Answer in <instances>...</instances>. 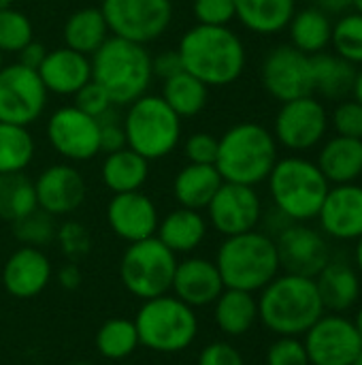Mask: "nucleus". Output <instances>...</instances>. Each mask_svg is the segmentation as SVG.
Instances as JSON below:
<instances>
[{"label":"nucleus","instance_id":"f257e3e1","mask_svg":"<svg viewBox=\"0 0 362 365\" xmlns=\"http://www.w3.org/2000/svg\"><path fill=\"white\" fill-rule=\"evenodd\" d=\"M177 51L183 71L201 79L207 88L235 83L245 68V45L228 26H203L186 30Z\"/></svg>","mask_w":362,"mask_h":365},{"label":"nucleus","instance_id":"f03ea898","mask_svg":"<svg viewBox=\"0 0 362 365\" xmlns=\"http://www.w3.org/2000/svg\"><path fill=\"white\" fill-rule=\"evenodd\" d=\"M324 312L314 278L275 276L258 297V319L275 336L299 338Z\"/></svg>","mask_w":362,"mask_h":365},{"label":"nucleus","instance_id":"7ed1b4c3","mask_svg":"<svg viewBox=\"0 0 362 365\" xmlns=\"http://www.w3.org/2000/svg\"><path fill=\"white\" fill-rule=\"evenodd\" d=\"M92 81H96L113 105H130L147 94L154 79L151 56L141 43L109 36L92 56Z\"/></svg>","mask_w":362,"mask_h":365},{"label":"nucleus","instance_id":"20e7f679","mask_svg":"<svg viewBox=\"0 0 362 365\" xmlns=\"http://www.w3.org/2000/svg\"><path fill=\"white\" fill-rule=\"evenodd\" d=\"M275 163L277 141L262 124L241 122L220 137L215 169L224 182L256 186L269 178Z\"/></svg>","mask_w":362,"mask_h":365},{"label":"nucleus","instance_id":"39448f33","mask_svg":"<svg viewBox=\"0 0 362 365\" xmlns=\"http://www.w3.org/2000/svg\"><path fill=\"white\" fill-rule=\"evenodd\" d=\"M215 265L226 289L247 293L262 291L280 274L275 240L256 229L224 237L218 248Z\"/></svg>","mask_w":362,"mask_h":365},{"label":"nucleus","instance_id":"423d86ee","mask_svg":"<svg viewBox=\"0 0 362 365\" xmlns=\"http://www.w3.org/2000/svg\"><path fill=\"white\" fill-rule=\"evenodd\" d=\"M267 182L277 212L292 222L318 218L331 188L318 165L301 156L277 160Z\"/></svg>","mask_w":362,"mask_h":365},{"label":"nucleus","instance_id":"0eeeda50","mask_svg":"<svg viewBox=\"0 0 362 365\" xmlns=\"http://www.w3.org/2000/svg\"><path fill=\"white\" fill-rule=\"evenodd\" d=\"M139 344L162 355H175L190 349L198 336L194 308L175 295H160L143 302L134 317Z\"/></svg>","mask_w":362,"mask_h":365},{"label":"nucleus","instance_id":"6e6552de","mask_svg":"<svg viewBox=\"0 0 362 365\" xmlns=\"http://www.w3.org/2000/svg\"><path fill=\"white\" fill-rule=\"evenodd\" d=\"M122 126L126 145L147 160L166 158L181 141V118L156 94L130 103Z\"/></svg>","mask_w":362,"mask_h":365},{"label":"nucleus","instance_id":"1a4fd4ad","mask_svg":"<svg viewBox=\"0 0 362 365\" xmlns=\"http://www.w3.org/2000/svg\"><path fill=\"white\" fill-rule=\"evenodd\" d=\"M177 263V255L154 235L128 244L119 261V278L130 295L147 302L171 291Z\"/></svg>","mask_w":362,"mask_h":365},{"label":"nucleus","instance_id":"9d476101","mask_svg":"<svg viewBox=\"0 0 362 365\" xmlns=\"http://www.w3.org/2000/svg\"><path fill=\"white\" fill-rule=\"evenodd\" d=\"M100 11L111 36L147 45L173 21V0H102Z\"/></svg>","mask_w":362,"mask_h":365},{"label":"nucleus","instance_id":"9b49d317","mask_svg":"<svg viewBox=\"0 0 362 365\" xmlns=\"http://www.w3.org/2000/svg\"><path fill=\"white\" fill-rule=\"evenodd\" d=\"M49 92L45 90L36 71L21 66L19 62L6 64L0 71V122L30 126L45 107Z\"/></svg>","mask_w":362,"mask_h":365},{"label":"nucleus","instance_id":"f8f14e48","mask_svg":"<svg viewBox=\"0 0 362 365\" xmlns=\"http://www.w3.org/2000/svg\"><path fill=\"white\" fill-rule=\"evenodd\" d=\"M329 128V113L324 105L312 96H301L282 103L275 115L273 137L280 145L292 152H305L316 148Z\"/></svg>","mask_w":362,"mask_h":365},{"label":"nucleus","instance_id":"ddd939ff","mask_svg":"<svg viewBox=\"0 0 362 365\" xmlns=\"http://www.w3.org/2000/svg\"><path fill=\"white\" fill-rule=\"evenodd\" d=\"M49 145L70 163L92 160L100 154V124L96 118L83 113L75 105L60 107L51 113L47 122Z\"/></svg>","mask_w":362,"mask_h":365},{"label":"nucleus","instance_id":"4468645a","mask_svg":"<svg viewBox=\"0 0 362 365\" xmlns=\"http://www.w3.org/2000/svg\"><path fill=\"white\" fill-rule=\"evenodd\" d=\"M262 86L280 103L314 94L312 56L292 45L271 49L262 62Z\"/></svg>","mask_w":362,"mask_h":365},{"label":"nucleus","instance_id":"2eb2a0df","mask_svg":"<svg viewBox=\"0 0 362 365\" xmlns=\"http://www.w3.org/2000/svg\"><path fill=\"white\" fill-rule=\"evenodd\" d=\"M303 336L309 365H352L362 349L354 323L339 314H322Z\"/></svg>","mask_w":362,"mask_h":365},{"label":"nucleus","instance_id":"dca6fc26","mask_svg":"<svg viewBox=\"0 0 362 365\" xmlns=\"http://www.w3.org/2000/svg\"><path fill=\"white\" fill-rule=\"evenodd\" d=\"M211 227L224 237L254 231L262 216V203L254 186L224 182L207 205Z\"/></svg>","mask_w":362,"mask_h":365},{"label":"nucleus","instance_id":"f3484780","mask_svg":"<svg viewBox=\"0 0 362 365\" xmlns=\"http://www.w3.org/2000/svg\"><path fill=\"white\" fill-rule=\"evenodd\" d=\"M275 248H277L280 269L303 278H316L331 261V250L326 240L316 229L305 227L301 222L282 229L275 240Z\"/></svg>","mask_w":362,"mask_h":365},{"label":"nucleus","instance_id":"a211bd4d","mask_svg":"<svg viewBox=\"0 0 362 365\" xmlns=\"http://www.w3.org/2000/svg\"><path fill=\"white\" fill-rule=\"evenodd\" d=\"M34 190H36L38 210L55 218L77 212L87 195L83 175L73 165L66 163L43 169L34 182Z\"/></svg>","mask_w":362,"mask_h":365},{"label":"nucleus","instance_id":"6ab92c4d","mask_svg":"<svg viewBox=\"0 0 362 365\" xmlns=\"http://www.w3.org/2000/svg\"><path fill=\"white\" fill-rule=\"evenodd\" d=\"M107 222L119 240L134 244L156 235L160 216L156 203L145 192L134 190L113 195L107 205Z\"/></svg>","mask_w":362,"mask_h":365},{"label":"nucleus","instance_id":"aec40b11","mask_svg":"<svg viewBox=\"0 0 362 365\" xmlns=\"http://www.w3.org/2000/svg\"><path fill=\"white\" fill-rule=\"evenodd\" d=\"M318 218L322 231L335 240L362 237V186L337 184L329 188Z\"/></svg>","mask_w":362,"mask_h":365},{"label":"nucleus","instance_id":"412c9836","mask_svg":"<svg viewBox=\"0 0 362 365\" xmlns=\"http://www.w3.org/2000/svg\"><path fill=\"white\" fill-rule=\"evenodd\" d=\"M53 269L41 248H17L2 267V284L9 295L17 299H32L41 295L51 282Z\"/></svg>","mask_w":362,"mask_h":365},{"label":"nucleus","instance_id":"4be33fe9","mask_svg":"<svg viewBox=\"0 0 362 365\" xmlns=\"http://www.w3.org/2000/svg\"><path fill=\"white\" fill-rule=\"evenodd\" d=\"M222 276L218 272L215 261L190 257L181 263H177L175 276H173V295L188 304L190 308H205L215 304V299L224 291Z\"/></svg>","mask_w":362,"mask_h":365},{"label":"nucleus","instance_id":"5701e85b","mask_svg":"<svg viewBox=\"0 0 362 365\" xmlns=\"http://www.w3.org/2000/svg\"><path fill=\"white\" fill-rule=\"evenodd\" d=\"M38 77L49 94L75 96L85 83L92 81L90 56H83L66 45L47 51L38 68Z\"/></svg>","mask_w":362,"mask_h":365},{"label":"nucleus","instance_id":"b1692460","mask_svg":"<svg viewBox=\"0 0 362 365\" xmlns=\"http://www.w3.org/2000/svg\"><path fill=\"white\" fill-rule=\"evenodd\" d=\"M316 165L329 184H354L362 175V139L339 135L329 139Z\"/></svg>","mask_w":362,"mask_h":365},{"label":"nucleus","instance_id":"393cba45","mask_svg":"<svg viewBox=\"0 0 362 365\" xmlns=\"http://www.w3.org/2000/svg\"><path fill=\"white\" fill-rule=\"evenodd\" d=\"M314 280L324 310L333 314L350 310L361 297V278L348 263L329 261Z\"/></svg>","mask_w":362,"mask_h":365},{"label":"nucleus","instance_id":"a878e982","mask_svg":"<svg viewBox=\"0 0 362 365\" xmlns=\"http://www.w3.org/2000/svg\"><path fill=\"white\" fill-rule=\"evenodd\" d=\"M224 184L220 171L215 165H194L188 163L179 169V173L173 180V195L179 203V207L188 210H207L220 186Z\"/></svg>","mask_w":362,"mask_h":365},{"label":"nucleus","instance_id":"bb28decb","mask_svg":"<svg viewBox=\"0 0 362 365\" xmlns=\"http://www.w3.org/2000/svg\"><path fill=\"white\" fill-rule=\"evenodd\" d=\"M156 237L175 255L194 252L207 237V220L201 212L177 207L169 212L160 222Z\"/></svg>","mask_w":362,"mask_h":365},{"label":"nucleus","instance_id":"cd10ccee","mask_svg":"<svg viewBox=\"0 0 362 365\" xmlns=\"http://www.w3.org/2000/svg\"><path fill=\"white\" fill-rule=\"evenodd\" d=\"M213 319L224 336H245L258 321V299L247 291L224 289L213 304Z\"/></svg>","mask_w":362,"mask_h":365},{"label":"nucleus","instance_id":"c85d7f7f","mask_svg":"<svg viewBox=\"0 0 362 365\" xmlns=\"http://www.w3.org/2000/svg\"><path fill=\"white\" fill-rule=\"evenodd\" d=\"M62 36L66 47L83 56H92L111 36V32L100 6H83L66 17Z\"/></svg>","mask_w":362,"mask_h":365},{"label":"nucleus","instance_id":"c756f323","mask_svg":"<svg viewBox=\"0 0 362 365\" xmlns=\"http://www.w3.org/2000/svg\"><path fill=\"white\" fill-rule=\"evenodd\" d=\"M312 75H314V92L322 94L324 98L346 101L352 94L356 66L341 56L333 53H314L312 56Z\"/></svg>","mask_w":362,"mask_h":365},{"label":"nucleus","instance_id":"7c9ffc66","mask_svg":"<svg viewBox=\"0 0 362 365\" xmlns=\"http://www.w3.org/2000/svg\"><path fill=\"white\" fill-rule=\"evenodd\" d=\"M237 19L256 34H275L288 28L297 13L294 0H235Z\"/></svg>","mask_w":362,"mask_h":365},{"label":"nucleus","instance_id":"2f4dec72","mask_svg":"<svg viewBox=\"0 0 362 365\" xmlns=\"http://www.w3.org/2000/svg\"><path fill=\"white\" fill-rule=\"evenodd\" d=\"M149 175V160L130 148H122L107 154L102 163V182L113 192H134L141 190Z\"/></svg>","mask_w":362,"mask_h":365},{"label":"nucleus","instance_id":"473e14b6","mask_svg":"<svg viewBox=\"0 0 362 365\" xmlns=\"http://www.w3.org/2000/svg\"><path fill=\"white\" fill-rule=\"evenodd\" d=\"M290 30V41L292 47H297L299 51L314 56L326 49V45L331 43L333 36V21L329 17V13L309 6L303 11H297L288 24Z\"/></svg>","mask_w":362,"mask_h":365},{"label":"nucleus","instance_id":"72a5a7b5","mask_svg":"<svg viewBox=\"0 0 362 365\" xmlns=\"http://www.w3.org/2000/svg\"><path fill=\"white\" fill-rule=\"evenodd\" d=\"M164 103L183 120V118H194L198 115L209 101V88L196 79L194 75L181 71L169 79H164L162 94Z\"/></svg>","mask_w":362,"mask_h":365},{"label":"nucleus","instance_id":"f704fd0d","mask_svg":"<svg viewBox=\"0 0 362 365\" xmlns=\"http://www.w3.org/2000/svg\"><path fill=\"white\" fill-rule=\"evenodd\" d=\"M36 205V190L34 182L21 171V173H2L0 175V218L6 222H15L30 212H34Z\"/></svg>","mask_w":362,"mask_h":365},{"label":"nucleus","instance_id":"c9c22d12","mask_svg":"<svg viewBox=\"0 0 362 365\" xmlns=\"http://www.w3.org/2000/svg\"><path fill=\"white\" fill-rule=\"evenodd\" d=\"M34 158V139L26 126L0 122V175L21 173Z\"/></svg>","mask_w":362,"mask_h":365},{"label":"nucleus","instance_id":"e433bc0d","mask_svg":"<svg viewBox=\"0 0 362 365\" xmlns=\"http://www.w3.org/2000/svg\"><path fill=\"white\" fill-rule=\"evenodd\" d=\"M139 334L134 321L128 319H109L96 331V351L109 361L128 359L139 349Z\"/></svg>","mask_w":362,"mask_h":365},{"label":"nucleus","instance_id":"4c0bfd02","mask_svg":"<svg viewBox=\"0 0 362 365\" xmlns=\"http://www.w3.org/2000/svg\"><path fill=\"white\" fill-rule=\"evenodd\" d=\"M55 233H58L55 216H51L38 207L34 212H30L28 216L13 222V235L23 246L43 248V246L55 242Z\"/></svg>","mask_w":362,"mask_h":365},{"label":"nucleus","instance_id":"58836bf2","mask_svg":"<svg viewBox=\"0 0 362 365\" xmlns=\"http://www.w3.org/2000/svg\"><path fill=\"white\" fill-rule=\"evenodd\" d=\"M331 43L335 45L337 56L354 66L362 64V13H344L333 26Z\"/></svg>","mask_w":362,"mask_h":365},{"label":"nucleus","instance_id":"ea45409f","mask_svg":"<svg viewBox=\"0 0 362 365\" xmlns=\"http://www.w3.org/2000/svg\"><path fill=\"white\" fill-rule=\"evenodd\" d=\"M34 28L26 13L17 9L0 11V51L2 53H17L32 41Z\"/></svg>","mask_w":362,"mask_h":365},{"label":"nucleus","instance_id":"a19ab883","mask_svg":"<svg viewBox=\"0 0 362 365\" xmlns=\"http://www.w3.org/2000/svg\"><path fill=\"white\" fill-rule=\"evenodd\" d=\"M55 242L60 244L62 252L68 257V259H81L90 252L92 248V237H90V231L77 222V220H66L58 227V233H55Z\"/></svg>","mask_w":362,"mask_h":365},{"label":"nucleus","instance_id":"79ce46f5","mask_svg":"<svg viewBox=\"0 0 362 365\" xmlns=\"http://www.w3.org/2000/svg\"><path fill=\"white\" fill-rule=\"evenodd\" d=\"M339 137L362 139V105L354 98L341 101L329 118Z\"/></svg>","mask_w":362,"mask_h":365},{"label":"nucleus","instance_id":"37998d69","mask_svg":"<svg viewBox=\"0 0 362 365\" xmlns=\"http://www.w3.org/2000/svg\"><path fill=\"white\" fill-rule=\"evenodd\" d=\"M267 365H309L305 344L294 336H280L267 349Z\"/></svg>","mask_w":362,"mask_h":365},{"label":"nucleus","instance_id":"c03bdc74","mask_svg":"<svg viewBox=\"0 0 362 365\" xmlns=\"http://www.w3.org/2000/svg\"><path fill=\"white\" fill-rule=\"evenodd\" d=\"M192 11L203 26H228L237 19L235 0H194Z\"/></svg>","mask_w":362,"mask_h":365},{"label":"nucleus","instance_id":"a18cd8bd","mask_svg":"<svg viewBox=\"0 0 362 365\" xmlns=\"http://www.w3.org/2000/svg\"><path fill=\"white\" fill-rule=\"evenodd\" d=\"M220 137L211 133H192L183 143V156L194 165H215Z\"/></svg>","mask_w":362,"mask_h":365},{"label":"nucleus","instance_id":"49530a36","mask_svg":"<svg viewBox=\"0 0 362 365\" xmlns=\"http://www.w3.org/2000/svg\"><path fill=\"white\" fill-rule=\"evenodd\" d=\"M75 107L81 109L83 113L100 120L105 113H109L113 109V101L96 81H90L75 94Z\"/></svg>","mask_w":362,"mask_h":365},{"label":"nucleus","instance_id":"de8ad7c7","mask_svg":"<svg viewBox=\"0 0 362 365\" xmlns=\"http://www.w3.org/2000/svg\"><path fill=\"white\" fill-rule=\"evenodd\" d=\"M196 365H245V361L230 342L218 340V342L207 344L198 353Z\"/></svg>","mask_w":362,"mask_h":365},{"label":"nucleus","instance_id":"09e8293b","mask_svg":"<svg viewBox=\"0 0 362 365\" xmlns=\"http://www.w3.org/2000/svg\"><path fill=\"white\" fill-rule=\"evenodd\" d=\"M100 135H98V143H100V152L105 154H113L122 148H128L126 145V135H124V126L115 120L113 115V109L109 113H105L100 120Z\"/></svg>","mask_w":362,"mask_h":365},{"label":"nucleus","instance_id":"8fccbe9b","mask_svg":"<svg viewBox=\"0 0 362 365\" xmlns=\"http://www.w3.org/2000/svg\"><path fill=\"white\" fill-rule=\"evenodd\" d=\"M151 71L156 77H160L162 81L181 73L183 71V62L177 49H166L162 53H158L156 58H151Z\"/></svg>","mask_w":362,"mask_h":365},{"label":"nucleus","instance_id":"3c124183","mask_svg":"<svg viewBox=\"0 0 362 365\" xmlns=\"http://www.w3.org/2000/svg\"><path fill=\"white\" fill-rule=\"evenodd\" d=\"M45 56H47V47H45L43 43H38V41L32 38L26 47H21V49L17 51V58H19L17 62H19L21 66H26V68H32V71L38 73V68H41Z\"/></svg>","mask_w":362,"mask_h":365},{"label":"nucleus","instance_id":"603ef678","mask_svg":"<svg viewBox=\"0 0 362 365\" xmlns=\"http://www.w3.org/2000/svg\"><path fill=\"white\" fill-rule=\"evenodd\" d=\"M55 278H58V284H60L62 289L75 291V289H79V284H81V269H79L75 263H68V265L60 267V272H58Z\"/></svg>","mask_w":362,"mask_h":365},{"label":"nucleus","instance_id":"864d4df0","mask_svg":"<svg viewBox=\"0 0 362 365\" xmlns=\"http://www.w3.org/2000/svg\"><path fill=\"white\" fill-rule=\"evenodd\" d=\"M314 4L324 13H346L352 6V0H314Z\"/></svg>","mask_w":362,"mask_h":365},{"label":"nucleus","instance_id":"5fc2aeb1","mask_svg":"<svg viewBox=\"0 0 362 365\" xmlns=\"http://www.w3.org/2000/svg\"><path fill=\"white\" fill-rule=\"evenodd\" d=\"M352 94H354V101H358L362 105V71H356V79H354Z\"/></svg>","mask_w":362,"mask_h":365},{"label":"nucleus","instance_id":"6e6d98bb","mask_svg":"<svg viewBox=\"0 0 362 365\" xmlns=\"http://www.w3.org/2000/svg\"><path fill=\"white\" fill-rule=\"evenodd\" d=\"M354 259H356V267L362 274V237H358V244H356V252H354Z\"/></svg>","mask_w":362,"mask_h":365},{"label":"nucleus","instance_id":"4d7b16f0","mask_svg":"<svg viewBox=\"0 0 362 365\" xmlns=\"http://www.w3.org/2000/svg\"><path fill=\"white\" fill-rule=\"evenodd\" d=\"M354 327H356V331H358V336H361V340H362V306H361V310H358V314H356Z\"/></svg>","mask_w":362,"mask_h":365},{"label":"nucleus","instance_id":"13d9d810","mask_svg":"<svg viewBox=\"0 0 362 365\" xmlns=\"http://www.w3.org/2000/svg\"><path fill=\"white\" fill-rule=\"evenodd\" d=\"M11 6H13V0H0V11L11 9Z\"/></svg>","mask_w":362,"mask_h":365},{"label":"nucleus","instance_id":"bf43d9fd","mask_svg":"<svg viewBox=\"0 0 362 365\" xmlns=\"http://www.w3.org/2000/svg\"><path fill=\"white\" fill-rule=\"evenodd\" d=\"M352 6L356 9V13H362V0H352Z\"/></svg>","mask_w":362,"mask_h":365},{"label":"nucleus","instance_id":"052dcab7","mask_svg":"<svg viewBox=\"0 0 362 365\" xmlns=\"http://www.w3.org/2000/svg\"><path fill=\"white\" fill-rule=\"evenodd\" d=\"M352 365H362V349H361V353L356 355V359L352 361Z\"/></svg>","mask_w":362,"mask_h":365},{"label":"nucleus","instance_id":"680f3d73","mask_svg":"<svg viewBox=\"0 0 362 365\" xmlns=\"http://www.w3.org/2000/svg\"><path fill=\"white\" fill-rule=\"evenodd\" d=\"M2 66H4V53L0 51V71H2Z\"/></svg>","mask_w":362,"mask_h":365}]
</instances>
